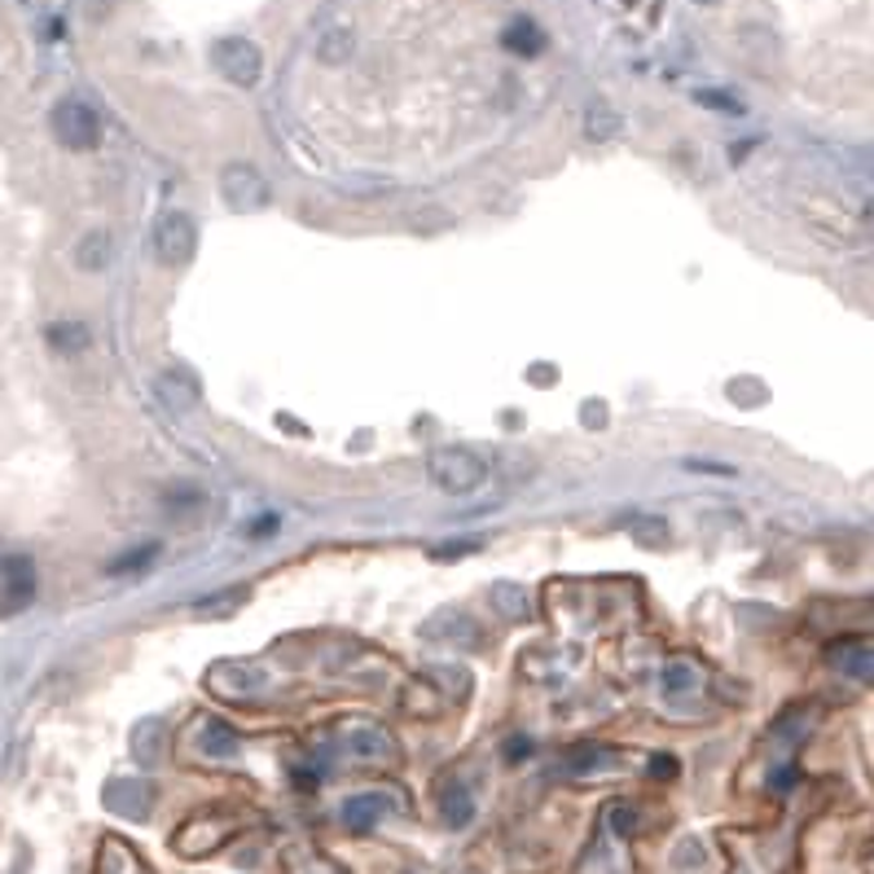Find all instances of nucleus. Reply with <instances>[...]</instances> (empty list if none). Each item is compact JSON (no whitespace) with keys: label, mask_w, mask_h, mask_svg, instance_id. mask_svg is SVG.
I'll return each instance as SVG.
<instances>
[{"label":"nucleus","mask_w":874,"mask_h":874,"mask_svg":"<svg viewBox=\"0 0 874 874\" xmlns=\"http://www.w3.org/2000/svg\"><path fill=\"white\" fill-rule=\"evenodd\" d=\"M211 62H215V71H220L229 84H237V89H255L259 75H264V54H259V45L246 40V36H224V40H215Z\"/></svg>","instance_id":"3"},{"label":"nucleus","mask_w":874,"mask_h":874,"mask_svg":"<svg viewBox=\"0 0 874 874\" xmlns=\"http://www.w3.org/2000/svg\"><path fill=\"white\" fill-rule=\"evenodd\" d=\"M207 686H211L220 699H250V695L264 686V673H259L255 664L229 660V664H215V668L207 673Z\"/></svg>","instance_id":"6"},{"label":"nucleus","mask_w":874,"mask_h":874,"mask_svg":"<svg viewBox=\"0 0 874 874\" xmlns=\"http://www.w3.org/2000/svg\"><path fill=\"white\" fill-rule=\"evenodd\" d=\"M651 769H655V778H677V760L673 756H655Z\"/></svg>","instance_id":"26"},{"label":"nucleus","mask_w":874,"mask_h":874,"mask_svg":"<svg viewBox=\"0 0 874 874\" xmlns=\"http://www.w3.org/2000/svg\"><path fill=\"white\" fill-rule=\"evenodd\" d=\"M45 339H49L54 352H84V348H89V326H80V322H58V326L45 330Z\"/></svg>","instance_id":"18"},{"label":"nucleus","mask_w":874,"mask_h":874,"mask_svg":"<svg viewBox=\"0 0 874 874\" xmlns=\"http://www.w3.org/2000/svg\"><path fill=\"white\" fill-rule=\"evenodd\" d=\"M470 813H475L470 795H466V791H448V800H444V817H448L453 826H462V821H470Z\"/></svg>","instance_id":"23"},{"label":"nucleus","mask_w":874,"mask_h":874,"mask_svg":"<svg viewBox=\"0 0 874 874\" xmlns=\"http://www.w3.org/2000/svg\"><path fill=\"white\" fill-rule=\"evenodd\" d=\"M392 808V800L383 795V791H370V795H352L348 804H343V821L352 826V830H370L383 813Z\"/></svg>","instance_id":"12"},{"label":"nucleus","mask_w":874,"mask_h":874,"mask_svg":"<svg viewBox=\"0 0 874 874\" xmlns=\"http://www.w3.org/2000/svg\"><path fill=\"white\" fill-rule=\"evenodd\" d=\"M695 5H721V0H695Z\"/></svg>","instance_id":"27"},{"label":"nucleus","mask_w":874,"mask_h":874,"mask_svg":"<svg viewBox=\"0 0 874 874\" xmlns=\"http://www.w3.org/2000/svg\"><path fill=\"white\" fill-rule=\"evenodd\" d=\"M501 45H505L510 54H518V58H536V54L545 49V32H540L532 19H514V23L501 32Z\"/></svg>","instance_id":"14"},{"label":"nucleus","mask_w":874,"mask_h":874,"mask_svg":"<svg viewBox=\"0 0 874 874\" xmlns=\"http://www.w3.org/2000/svg\"><path fill=\"white\" fill-rule=\"evenodd\" d=\"M198 250V224L189 211H167L159 224H154V255L159 264L167 268H185Z\"/></svg>","instance_id":"5"},{"label":"nucleus","mask_w":874,"mask_h":874,"mask_svg":"<svg viewBox=\"0 0 874 874\" xmlns=\"http://www.w3.org/2000/svg\"><path fill=\"white\" fill-rule=\"evenodd\" d=\"M826 655H830V664L843 677H852L861 686H874V646H865V642H835Z\"/></svg>","instance_id":"9"},{"label":"nucleus","mask_w":874,"mask_h":874,"mask_svg":"<svg viewBox=\"0 0 874 874\" xmlns=\"http://www.w3.org/2000/svg\"><path fill=\"white\" fill-rule=\"evenodd\" d=\"M611 826H616L620 835H638V808H633V804H616V808H611Z\"/></svg>","instance_id":"24"},{"label":"nucleus","mask_w":874,"mask_h":874,"mask_svg":"<svg viewBox=\"0 0 874 874\" xmlns=\"http://www.w3.org/2000/svg\"><path fill=\"white\" fill-rule=\"evenodd\" d=\"M220 194L229 202V211L246 215V211H264L268 207V180L255 163H224L220 167Z\"/></svg>","instance_id":"4"},{"label":"nucleus","mask_w":874,"mask_h":874,"mask_svg":"<svg viewBox=\"0 0 874 874\" xmlns=\"http://www.w3.org/2000/svg\"><path fill=\"white\" fill-rule=\"evenodd\" d=\"M699 102H703V106H716V110H730V115H743V102H734V97H725V93H721V89H712V93H708V89H703V93H699Z\"/></svg>","instance_id":"25"},{"label":"nucleus","mask_w":874,"mask_h":874,"mask_svg":"<svg viewBox=\"0 0 874 874\" xmlns=\"http://www.w3.org/2000/svg\"><path fill=\"white\" fill-rule=\"evenodd\" d=\"M488 603L497 607V616L505 620H527L532 616V598L523 585H510V580H497V585L488 590Z\"/></svg>","instance_id":"13"},{"label":"nucleus","mask_w":874,"mask_h":874,"mask_svg":"<svg viewBox=\"0 0 874 874\" xmlns=\"http://www.w3.org/2000/svg\"><path fill=\"white\" fill-rule=\"evenodd\" d=\"M431 479H435L448 497H470V492L483 488L488 466H483V457H479L475 448L448 444V448H435V453H431Z\"/></svg>","instance_id":"1"},{"label":"nucleus","mask_w":874,"mask_h":874,"mask_svg":"<svg viewBox=\"0 0 874 874\" xmlns=\"http://www.w3.org/2000/svg\"><path fill=\"white\" fill-rule=\"evenodd\" d=\"M110 255H115V242H110L106 229H89V233L75 242V264H80L84 272H102V268L110 264Z\"/></svg>","instance_id":"10"},{"label":"nucleus","mask_w":874,"mask_h":874,"mask_svg":"<svg viewBox=\"0 0 874 874\" xmlns=\"http://www.w3.org/2000/svg\"><path fill=\"white\" fill-rule=\"evenodd\" d=\"M348 747L357 751V760H370V765H387V760L396 756L392 734H387L383 725H374V721H357V725H348Z\"/></svg>","instance_id":"8"},{"label":"nucleus","mask_w":874,"mask_h":874,"mask_svg":"<svg viewBox=\"0 0 874 874\" xmlns=\"http://www.w3.org/2000/svg\"><path fill=\"white\" fill-rule=\"evenodd\" d=\"M703 686V677H699V668L690 664V660H673L668 668H664V690L668 695H695Z\"/></svg>","instance_id":"19"},{"label":"nucleus","mask_w":874,"mask_h":874,"mask_svg":"<svg viewBox=\"0 0 874 874\" xmlns=\"http://www.w3.org/2000/svg\"><path fill=\"white\" fill-rule=\"evenodd\" d=\"M0 575H5V611H23L36 598V567L27 553H10L0 562Z\"/></svg>","instance_id":"7"},{"label":"nucleus","mask_w":874,"mask_h":874,"mask_svg":"<svg viewBox=\"0 0 874 874\" xmlns=\"http://www.w3.org/2000/svg\"><path fill=\"white\" fill-rule=\"evenodd\" d=\"M49 128H54V137L67 145V150H97L102 145V119H97V110L89 106V102H80V97H67V102H58L54 106V115H49Z\"/></svg>","instance_id":"2"},{"label":"nucleus","mask_w":874,"mask_h":874,"mask_svg":"<svg viewBox=\"0 0 874 874\" xmlns=\"http://www.w3.org/2000/svg\"><path fill=\"white\" fill-rule=\"evenodd\" d=\"M352 54H357V32H352V27H326V32H322L317 58H322L326 67H343Z\"/></svg>","instance_id":"15"},{"label":"nucleus","mask_w":874,"mask_h":874,"mask_svg":"<svg viewBox=\"0 0 874 874\" xmlns=\"http://www.w3.org/2000/svg\"><path fill=\"white\" fill-rule=\"evenodd\" d=\"M629 540H633L638 549H668L673 523H668L664 514H638V518L629 523Z\"/></svg>","instance_id":"11"},{"label":"nucleus","mask_w":874,"mask_h":874,"mask_svg":"<svg viewBox=\"0 0 874 874\" xmlns=\"http://www.w3.org/2000/svg\"><path fill=\"white\" fill-rule=\"evenodd\" d=\"M202 751L224 760V756H233V751H237V734H233L229 725H220V721H215V725H207V734H202Z\"/></svg>","instance_id":"21"},{"label":"nucleus","mask_w":874,"mask_h":874,"mask_svg":"<svg viewBox=\"0 0 874 874\" xmlns=\"http://www.w3.org/2000/svg\"><path fill=\"white\" fill-rule=\"evenodd\" d=\"M620 128H625V119H620L611 106L594 102V106L585 110V137H590V141H616Z\"/></svg>","instance_id":"17"},{"label":"nucleus","mask_w":874,"mask_h":874,"mask_svg":"<svg viewBox=\"0 0 874 874\" xmlns=\"http://www.w3.org/2000/svg\"><path fill=\"white\" fill-rule=\"evenodd\" d=\"M154 553H159V545L150 540V545H132L128 553H119V558H110V575H128V571H141V567H150L154 562Z\"/></svg>","instance_id":"20"},{"label":"nucleus","mask_w":874,"mask_h":874,"mask_svg":"<svg viewBox=\"0 0 874 874\" xmlns=\"http://www.w3.org/2000/svg\"><path fill=\"white\" fill-rule=\"evenodd\" d=\"M246 598H250L246 585H229V590H220V594H207L194 611L207 616V620H229V616H237V611L246 607Z\"/></svg>","instance_id":"16"},{"label":"nucleus","mask_w":874,"mask_h":874,"mask_svg":"<svg viewBox=\"0 0 874 874\" xmlns=\"http://www.w3.org/2000/svg\"><path fill=\"white\" fill-rule=\"evenodd\" d=\"M427 633H431V638H453L457 646H462V638H466L470 646L479 642V629H475L466 616H462V625H440V620H435V625H427Z\"/></svg>","instance_id":"22"}]
</instances>
